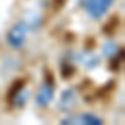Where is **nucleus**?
Returning <instances> with one entry per match:
<instances>
[{
	"label": "nucleus",
	"mask_w": 125,
	"mask_h": 125,
	"mask_svg": "<svg viewBox=\"0 0 125 125\" xmlns=\"http://www.w3.org/2000/svg\"><path fill=\"white\" fill-rule=\"evenodd\" d=\"M53 94H55V83H53V77L45 72V78H43V83L40 87L39 94L35 97V102L40 107H47L52 100H53Z\"/></svg>",
	"instance_id": "f257e3e1"
},
{
	"label": "nucleus",
	"mask_w": 125,
	"mask_h": 125,
	"mask_svg": "<svg viewBox=\"0 0 125 125\" xmlns=\"http://www.w3.org/2000/svg\"><path fill=\"white\" fill-rule=\"evenodd\" d=\"M27 30H29V25H27L25 22H17V23L7 32V43H9L12 48H20L25 43Z\"/></svg>",
	"instance_id": "f03ea898"
},
{
	"label": "nucleus",
	"mask_w": 125,
	"mask_h": 125,
	"mask_svg": "<svg viewBox=\"0 0 125 125\" xmlns=\"http://www.w3.org/2000/svg\"><path fill=\"white\" fill-rule=\"evenodd\" d=\"M114 0H83L82 7L92 19H100L107 13V10L110 9Z\"/></svg>",
	"instance_id": "7ed1b4c3"
},
{
	"label": "nucleus",
	"mask_w": 125,
	"mask_h": 125,
	"mask_svg": "<svg viewBox=\"0 0 125 125\" xmlns=\"http://www.w3.org/2000/svg\"><path fill=\"white\" fill-rule=\"evenodd\" d=\"M9 97H10V102H12L13 107H23L27 104V100H29V90L23 87V82L22 80L15 82L13 88H10Z\"/></svg>",
	"instance_id": "20e7f679"
},
{
	"label": "nucleus",
	"mask_w": 125,
	"mask_h": 125,
	"mask_svg": "<svg viewBox=\"0 0 125 125\" xmlns=\"http://www.w3.org/2000/svg\"><path fill=\"white\" fill-rule=\"evenodd\" d=\"M62 124H82V125H102L104 120L97 115H92V114H82V115L77 117H68V118H63Z\"/></svg>",
	"instance_id": "39448f33"
},
{
	"label": "nucleus",
	"mask_w": 125,
	"mask_h": 125,
	"mask_svg": "<svg viewBox=\"0 0 125 125\" xmlns=\"http://www.w3.org/2000/svg\"><path fill=\"white\" fill-rule=\"evenodd\" d=\"M75 104H77L75 90H73V88H67V90L62 94L60 100H58V108H60V110H63V112H67V110H70Z\"/></svg>",
	"instance_id": "423d86ee"
},
{
	"label": "nucleus",
	"mask_w": 125,
	"mask_h": 125,
	"mask_svg": "<svg viewBox=\"0 0 125 125\" xmlns=\"http://www.w3.org/2000/svg\"><path fill=\"white\" fill-rule=\"evenodd\" d=\"M77 60L82 63V65H85L87 68H92V67H97L98 65V57L94 55V53H90V52H83V53H80L77 57Z\"/></svg>",
	"instance_id": "0eeeda50"
},
{
	"label": "nucleus",
	"mask_w": 125,
	"mask_h": 125,
	"mask_svg": "<svg viewBox=\"0 0 125 125\" xmlns=\"http://www.w3.org/2000/svg\"><path fill=\"white\" fill-rule=\"evenodd\" d=\"M102 50H104V53H105V57H114V55H115L117 52H118V50H120V48H118V45H117V43H114V42H107L105 45H104V48H102Z\"/></svg>",
	"instance_id": "6e6552de"
}]
</instances>
